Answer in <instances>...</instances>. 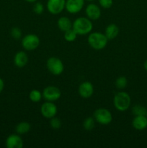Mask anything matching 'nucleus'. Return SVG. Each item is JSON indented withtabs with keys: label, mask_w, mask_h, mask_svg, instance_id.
Wrapping results in <instances>:
<instances>
[{
	"label": "nucleus",
	"mask_w": 147,
	"mask_h": 148,
	"mask_svg": "<svg viewBox=\"0 0 147 148\" xmlns=\"http://www.w3.org/2000/svg\"><path fill=\"white\" fill-rule=\"evenodd\" d=\"M72 28L79 36H84L91 33L93 28V24L88 17H79L74 21Z\"/></svg>",
	"instance_id": "1"
},
{
	"label": "nucleus",
	"mask_w": 147,
	"mask_h": 148,
	"mask_svg": "<svg viewBox=\"0 0 147 148\" xmlns=\"http://www.w3.org/2000/svg\"><path fill=\"white\" fill-rule=\"evenodd\" d=\"M87 42L91 48L95 50L99 51L106 47L108 39L107 38L105 34L100 32H93L89 33Z\"/></svg>",
	"instance_id": "2"
},
{
	"label": "nucleus",
	"mask_w": 147,
	"mask_h": 148,
	"mask_svg": "<svg viewBox=\"0 0 147 148\" xmlns=\"http://www.w3.org/2000/svg\"><path fill=\"white\" fill-rule=\"evenodd\" d=\"M131 98L129 94L125 91L117 92L113 98V105L118 111L123 112L130 108Z\"/></svg>",
	"instance_id": "3"
},
{
	"label": "nucleus",
	"mask_w": 147,
	"mask_h": 148,
	"mask_svg": "<svg viewBox=\"0 0 147 148\" xmlns=\"http://www.w3.org/2000/svg\"><path fill=\"white\" fill-rule=\"evenodd\" d=\"M46 66L50 74L55 76L61 75L64 70V65L63 62L59 58L52 56L46 62Z\"/></svg>",
	"instance_id": "4"
},
{
	"label": "nucleus",
	"mask_w": 147,
	"mask_h": 148,
	"mask_svg": "<svg viewBox=\"0 0 147 148\" xmlns=\"http://www.w3.org/2000/svg\"><path fill=\"white\" fill-rule=\"evenodd\" d=\"M93 118L95 121L102 125H108L112 121V115L110 111L105 108H99L94 112Z\"/></svg>",
	"instance_id": "5"
},
{
	"label": "nucleus",
	"mask_w": 147,
	"mask_h": 148,
	"mask_svg": "<svg viewBox=\"0 0 147 148\" xmlns=\"http://www.w3.org/2000/svg\"><path fill=\"white\" fill-rule=\"evenodd\" d=\"M40 38L35 34H27L22 39V46L28 51L35 50L40 45Z\"/></svg>",
	"instance_id": "6"
},
{
	"label": "nucleus",
	"mask_w": 147,
	"mask_h": 148,
	"mask_svg": "<svg viewBox=\"0 0 147 148\" xmlns=\"http://www.w3.org/2000/svg\"><path fill=\"white\" fill-rule=\"evenodd\" d=\"M42 95H43V98L46 101L54 102V101H58L61 98V91L58 87L49 85L43 89Z\"/></svg>",
	"instance_id": "7"
},
{
	"label": "nucleus",
	"mask_w": 147,
	"mask_h": 148,
	"mask_svg": "<svg viewBox=\"0 0 147 148\" xmlns=\"http://www.w3.org/2000/svg\"><path fill=\"white\" fill-rule=\"evenodd\" d=\"M58 108L56 104L51 101H46L42 104L40 107V113L44 118L50 119L56 116Z\"/></svg>",
	"instance_id": "8"
},
{
	"label": "nucleus",
	"mask_w": 147,
	"mask_h": 148,
	"mask_svg": "<svg viewBox=\"0 0 147 148\" xmlns=\"http://www.w3.org/2000/svg\"><path fill=\"white\" fill-rule=\"evenodd\" d=\"M66 0H48L47 10L50 14H58L63 12L65 9Z\"/></svg>",
	"instance_id": "9"
},
{
	"label": "nucleus",
	"mask_w": 147,
	"mask_h": 148,
	"mask_svg": "<svg viewBox=\"0 0 147 148\" xmlns=\"http://www.w3.org/2000/svg\"><path fill=\"white\" fill-rule=\"evenodd\" d=\"M85 0H66L65 9L70 14H76L83 9Z\"/></svg>",
	"instance_id": "10"
},
{
	"label": "nucleus",
	"mask_w": 147,
	"mask_h": 148,
	"mask_svg": "<svg viewBox=\"0 0 147 148\" xmlns=\"http://www.w3.org/2000/svg\"><path fill=\"white\" fill-rule=\"evenodd\" d=\"M78 92L82 98L87 99L91 98L94 93V86L92 82L85 81L79 85Z\"/></svg>",
	"instance_id": "11"
},
{
	"label": "nucleus",
	"mask_w": 147,
	"mask_h": 148,
	"mask_svg": "<svg viewBox=\"0 0 147 148\" xmlns=\"http://www.w3.org/2000/svg\"><path fill=\"white\" fill-rule=\"evenodd\" d=\"M5 145L7 148H22L24 143L20 134H12L7 137Z\"/></svg>",
	"instance_id": "12"
},
{
	"label": "nucleus",
	"mask_w": 147,
	"mask_h": 148,
	"mask_svg": "<svg viewBox=\"0 0 147 148\" xmlns=\"http://www.w3.org/2000/svg\"><path fill=\"white\" fill-rule=\"evenodd\" d=\"M86 17L91 20H97L100 17L101 10L97 4L91 3L86 6L85 9Z\"/></svg>",
	"instance_id": "13"
},
{
	"label": "nucleus",
	"mask_w": 147,
	"mask_h": 148,
	"mask_svg": "<svg viewBox=\"0 0 147 148\" xmlns=\"http://www.w3.org/2000/svg\"><path fill=\"white\" fill-rule=\"evenodd\" d=\"M28 62V56L23 51L17 52L14 56V64L17 67L23 68Z\"/></svg>",
	"instance_id": "14"
},
{
	"label": "nucleus",
	"mask_w": 147,
	"mask_h": 148,
	"mask_svg": "<svg viewBox=\"0 0 147 148\" xmlns=\"http://www.w3.org/2000/svg\"><path fill=\"white\" fill-rule=\"evenodd\" d=\"M132 126L135 130L142 131L147 128L146 116H135L132 121Z\"/></svg>",
	"instance_id": "15"
},
{
	"label": "nucleus",
	"mask_w": 147,
	"mask_h": 148,
	"mask_svg": "<svg viewBox=\"0 0 147 148\" xmlns=\"http://www.w3.org/2000/svg\"><path fill=\"white\" fill-rule=\"evenodd\" d=\"M118 34H119V27L117 25L112 23V24L108 25L105 27V35L108 40L115 39L118 36Z\"/></svg>",
	"instance_id": "16"
},
{
	"label": "nucleus",
	"mask_w": 147,
	"mask_h": 148,
	"mask_svg": "<svg viewBox=\"0 0 147 148\" xmlns=\"http://www.w3.org/2000/svg\"><path fill=\"white\" fill-rule=\"evenodd\" d=\"M72 25L73 23L67 17H61L57 22L58 27L63 32L72 28Z\"/></svg>",
	"instance_id": "17"
},
{
	"label": "nucleus",
	"mask_w": 147,
	"mask_h": 148,
	"mask_svg": "<svg viewBox=\"0 0 147 148\" xmlns=\"http://www.w3.org/2000/svg\"><path fill=\"white\" fill-rule=\"evenodd\" d=\"M30 129H31V125L30 123L27 121H22L17 124L15 127V131L17 134L22 135V134H25L28 133Z\"/></svg>",
	"instance_id": "18"
},
{
	"label": "nucleus",
	"mask_w": 147,
	"mask_h": 148,
	"mask_svg": "<svg viewBox=\"0 0 147 148\" xmlns=\"http://www.w3.org/2000/svg\"><path fill=\"white\" fill-rule=\"evenodd\" d=\"M42 98H43L42 92H40V91L36 89L32 90L29 93V98L33 103L39 102L42 99Z\"/></svg>",
	"instance_id": "19"
},
{
	"label": "nucleus",
	"mask_w": 147,
	"mask_h": 148,
	"mask_svg": "<svg viewBox=\"0 0 147 148\" xmlns=\"http://www.w3.org/2000/svg\"><path fill=\"white\" fill-rule=\"evenodd\" d=\"M77 36L78 34L76 33V31L73 28H71L64 32L63 37H64V39L66 41L73 42L76 40Z\"/></svg>",
	"instance_id": "20"
},
{
	"label": "nucleus",
	"mask_w": 147,
	"mask_h": 148,
	"mask_svg": "<svg viewBox=\"0 0 147 148\" xmlns=\"http://www.w3.org/2000/svg\"><path fill=\"white\" fill-rule=\"evenodd\" d=\"M95 127V120L93 117H87L83 122V127L86 131H92Z\"/></svg>",
	"instance_id": "21"
},
{
	"label": "nucleus",
	"mask_w": 147,
	"mask_h": 148,
	"mask_svg": "<svg viewBox=\"0 0 147 148\" xmlns=\"http://www.w3.org/2000/svg\"><path fill=\"white\" fill-rule=\"evenodd\" d=\"M146 108L141 105H135L132 108V113L134 116H146Z\"/></svg>",
	"instance_id": "22"
},
{
	"label": "nucleus",
	"mask_w": 147,
	"mask_h": 148,
	"mask_svg": "<svg viewBox=\"0 0 147 148\" xmlns=\"http://www.w3.org/2000/svg\"><path fill=\"white\" fill-rule=\"evenodd\" d=\"M115 87L118 88V90H122L124 88H126L127 85H128V80L127 78L124 76H120L116 79L115 82Z\"/></svg>",
	"instance_id": "23"
},
{
	"label": "nucleus",
	"mask_w": 147,
	"mask_h": 148,
	"mask_svg": "<svg viewBox=\"0 0 147 148\" xmlns=\"http://www.w3.org/2000/svg\"><path fill=\"white\" fill-rule=\"evenodd\" d=\"M10 34H11V36L14 39V40H19V39L21 38L22 33V30L20 27H13L11 29Z\"/></svg>",
	"instance_id": "24"
},
{
	"label": "nucleus",
	"mask_w": 147,
	"mask_h": 148,
	"mask_svg": "<svg viewBox=\"0 0 147 148\" xmlns=\"http://www.w3.org/2000/svg\"><path fill=\"white\" fill-rule=\"evenodd\" d=\"M50 126L53 130H59L61 127V121L58 117H53L50 119Z\"/></svg>",
	"instance_id": "25"
},
{
	"label": "nucleus",
	"mask_w": 147,
	"mask_h": 148,
	"mask_svg": "<svg viewBox=\"0 0 147 148\" xmlns=\"http://www.w3.org/2000/svg\"><path fill=\"white\" fill-rule=\"evenodd\" d=\"M33 12L37 14H41L44 11V6L40 1H37L35 2V4L33 5Z\"/></svg>",
	"instance_id": "26"
},
{
	"label": "nucleus",
	"mask_w": 147,
	"mask_h": 148,
	"mask_svg": "<svg viewBox=\"0 0 147 148\" xmlns=\"http://www.w3.org/2000/svg\"><path fill=\"white\" fill-rule=\"evenodd\" d=\"M98 1L103 9H110L113 4V0H98Z\"/></svg>",
	"instance_id": "27"
},
{
	"label": "nucleus",
	"mask_w": 147,
	"mask_h": 148,
	"mask_svg": "<svg viewBox=\"0 0 147 148\" xmlns=\"http://www.w3.org/2000/svg\"><path fill=\"white\" fill-rule=\"evenodd\" d=\"M4 80H3V79H1V77H0V93H1V92L3 91V90H4Z\"/></svg>",
	"instance_id": "28"
},
{
	"label": "nucleus",
	"mask_w": 147,
	"mask_h": 148,
	"mask_svg": "<svg viewBox=\"0 0 147 148\" xmlns=\"http://www.w3.org/2000/svg\"><path fill=\"white\" fill-rule=\"evenodd\" d=\"M144 69H145L147 71V59L145 61V62H144Z\"/></svg>",
	"instance_id": "29"
},
{
	"label": "nucleus",
	"mask_w": 147,
	"mask_h": 148,
	"mask_svg": "<svg viewBox=\"0 0 147 148\" xmlns=\"http://www.w3.org/2000/svg\"><path fill=\"white\" fill-rule=\"evenodd\" d=\"M25 1L30 3H35V1H37V0H25Z\"/></svg>",
	"instance_id": "30"
},
{
	"label": "nucleus",
	"mask_w": 147,
	"mask_h": 148,
	"mask_svg": "<svg viewBox=\"0 0 147 148\" xmlns=\"http://www.w3.org/2000/svg\"><path fill=\"white\" fill-rule=\"evenodd\" d=\"M86 1H95V0H86Z\"/></svg>",
	"instance_id": "31"
},
{
	"label": "nucleus",
	"mask_w": 147,
	"mask_h": 148,
	"mask_svg": "<svg viewBox=\"0 0 147 148\" xmlns=\"http://www.w3.org/2000/svg\"><path fill=\"white\" fill-rule=\"evenodd\" d=\"M146 117H147V112H146Z\"/></svg>",
	"instance_id": "32"
}]
</instances>
